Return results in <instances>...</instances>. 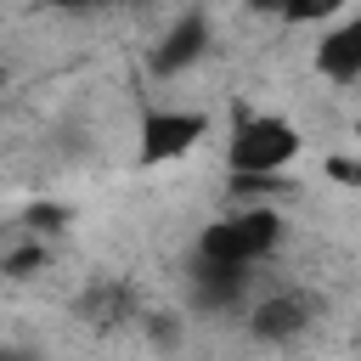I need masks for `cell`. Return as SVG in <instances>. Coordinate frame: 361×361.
<instances>
[{
	"mask_svg": "<svg viewBox=\"0 0 361 361\" xmlns=\"http://www.w3.org/2000/svg\"><path fill=\"white\" fill-rule=\"evenodd\" d=\"M276 237H282V214L271 203H248V209L220 214L214 226H203L197 254L209 265H254V259H265L276 248Z\"/></svg>",
	"mask_w": 361,
	"mask_h": 361,
	"instance_id": "1",
	"label": "cell"
},
{
	"mask_svg": "<svg viewBox=\"0 0 361 361\" xmlns=\"http://www.w3.org/2000/svg\"><path fill=\"white\" fill-rule=\"evenodd\" d=\"M299 158V130L276 113H259V118H243L226 141V164L237 175H276Z\"/></svg>",
	"mask_w": 361,
	"mask_h": 361,
	"instance_id": "2",
	"label": "cell"
},
{
	"mask_svg": "<svg viewBox=\"0 0 361 361\" xmlns=\"http://www.w3.org/2000/svg\"><path fill=\"white\" fill-rule=\"evenodd\" d=\"M203 130H209L203 113H147V118H141L135 158H141V164H175V158H186V152L203 141Z\"/></svg>",
	"mask_w": 361,
	"mask_h": 361,
	"instance_id": "3",
	"label": "cell"
},
{
	"mask_svg": "<svg viewBox=\"0 0 361 361\" xmlns=\"http://www.w3.org/2000/svg\"><path fill=\"white\" fill-rule=\"evenodd\" d=\"M248 327H254V338L282 344V338H293V333H305V327H310V299H305V293H276V299H259Z\"/></svg>",
	"mask_w": 361,
	"mask_h": 361,
	"instance_id": "4",
	"label": "cell"
},
{
	"mask_svg": "<svg viewBox=\"0 0 361 361\" xmlns=\"http://www.w3.org/2000/svg\"><path fill=\"white\" fill-rule=\"evenodd\" d=\"M316 73H322V79H333V85L361 79V17L338 23V28L316 45Z\"/></svg>",
	"mask_w": 361,
	"mask_h": 361,
	"instance_id": "5",
	"label": "cell"
},
{
	"mask_svg": "<svg viewBox=\"0 0 361 361\" xmlns=\"http://www.w3.org/2000/svg\"><path fill=\"white\" fill-rule=\"evenodd\" d=\"M209 45V28H203V17L197 11H186L175 28H169V39H164V51L152 56V68L158 73H175V68H186V62H197V51Z\"/></svg>",
	"mask_w": 361,
	"mask_h": 361,
	"instance_id": "6",
	"label": "cell"
},
{
	"mask_svg": "<svg viewBox=\"0 0 361 361\" xmlns=\"http://www.w3.org/2000/svg\"><path fill=\"white\" fill-rule=\"evenodd\" d=\"M333 11H344V0H288V23H327Z\"/></svg>",
	"mask_w": 361,
	"mask_h": 361,
	"instance_id": "7",
	"label": "cell"
},
{
	"mask_svg": "<svg viewBox=\"0 0 361 361\" xmlns=\"http://www.w3.org/2000/svg\"><path fill=\"white\" fill-rule=\"evenodd\" d=\"M327 175L344 186H361V158H327Z\"/></svg>",
	"mask_w": 361,
	"mask_h": 361,
	"instance_id": "8",
	"label": "cell"
},
{
	"mask_svg": "<svg viewBox=\"0 0 361 361\" xmlns=\"http://www.w3.org/2000/svg\"><path fill=\"white\" fill-rule=\"evenodd\" d=\"M248 11H265V17L276 11V17H282V11H288V0H248Z\"/></svg>",
	"mask_w": 361,
	"mask_h": 361,
	"instance_id": "9",
	"label": "cell"
},
{
	"mask_svg": "<svg viewBox=\"0 0 361 361\" xmlns=\"http://www.w3.org/2000/svg\"><path fill=\"white\" fill-rule=\"evenodd\" d=\"M0 361H28V355H0Z\"/></svg>",
	"mask_w": 361,
	"mask_h": 361,
	"instance_id": "10",
	"label": "cell"
}]
</instances>
